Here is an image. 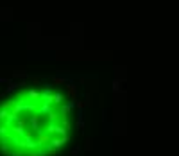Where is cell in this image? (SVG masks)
I'll use <instances>...</instances> for the list:
<instances>
[{
	"instance_id": "6da1fadb",
	"label": "cell",
	"mask_w": 179,
	"mask_h": 156,
	"mask_svg": "<svg viewBox=\"0 0 179 156\" xmlns=\"http://www.w3.org/2000/svg\"><path fill=\"white\" fill-rule=\"evenodd\" d=\"M66 97H70L72 101H75V86H72V84L66 86Z\"/></svg>"
},
{
	"instance_id": "7a4b0ae2",
	"label": "cell",
	"mask_w": 179,
	"mask_h": 156,
	"mask_svg": "<svg viewBox=\"0 0 179 156\" xmlns=\"http://www.w3.org/2000/svg\"><path fill=\"white\" fill-rule=\"evenodd\" d=\"M74 102H75V106H77L79 110H83V108H84V102H83V101H74Z\"/></svg>"
}]
</instances>
